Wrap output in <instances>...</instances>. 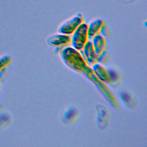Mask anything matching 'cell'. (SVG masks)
Returning <instances> with one entry per match:
<instances>
[{
	"label": "cell",
	"mask_w": 147,
	"mask_h": 147,
	"mask_svg": "<svg viewBox=\"0 0 147 147\" xmlns=\"http://www.w3.org/2000/svg\"><path fill=\"white\" fill-rule=\"evenodd\" d=\"M92 69L100 80L103 83H110V78L108 69L100 63H95L92 64Z\"/></svg>",
	"instance_id": "6"
},
{
	"label": "cell",
	"mask_w": 147,
	"mask_h": 147,
	"mask_svg": "<svg viewBox=\"0 0 147 147\" xmlns=\"http://www.w3.org/2000/svg\"><path fill=\"white\" fill-rule=\"evenodd\" d=\"M104 24L103 20L100 19H95L90 22L87 27L88 38H92L95 35L97 34Z\"/></svg>",
	"instance_id": "7"
},
{
	"label": "cell",
	"mask_w": 147,
	"mask_h": 147,
	"mask_svg": "<svg viewBox=\"0 0 147 147\" xmlns=\"http://www.w3.org/2000/svg\"><path fill=\"white\" fill-rule=\"evenodd\" d=\"M12 61V57L8 55H4L0 56V71L7 66Z\"/></svg>",
	"instance_id": "10"
},
{
	"label": "cell",
	"mask_w": 147,
	"mask_h": 147,
	"mask_svg": "<svg viewBox=\"0 0 147 147\" xmlns=\"http://www.w3.org/2000/svg\"><path fill=\"white\" fill-rule=\"evenodd\" d=\"M100 33H102V35L104 37H108L110 35V31L109 28H107V26H106L105 25H103L100 30Z\"/></svg>",
	"instance_id": "13"
},
{
	"label": "cell",
	"mask_w": 147,
	"mask_h": 147,
	"mask_svg": "<svg viewBox=\"0 0 147 147\" xmlns=\"http://www.w3.org/2000/svg\"><path fill=\"white\" fill-rule=\"evenodd\" d=\"M88 25L86 23H82L72 33L71 42L72 47L77 51L82 49L86 42L87 41Z\"/></svg>",
	"instance_id": "2"
},
{
	"label": "cell",
	"mask_w": 147,
	"mask_h": 147,
	"mask_svg": "<svg viewBox=\"0 0 147 147\" xmlns=\"http://www.w3.org/2000/svg\"><path fill=\"white\" fill-rule=\"evenodd\" d=\"M92 38V40L91 42L94 51L98 56L105 50L106 45L105 39L102 35L98 34L95 35Z\"/></svg>",
	"instance_id": "8"
},
{
	"label": "cell",
	"mask_w": 147,
	"mask_h": 147,
	"mask_svg": "<svg viewBox=\"0 0 147 147\" xmlns=\"http://www.w3.org/2000/svg\"><path fill=\"white\" fill-rule=\"evenodd\" d=\"M60 55L67 66L76 72L83 74L97 87L105 99L113 107L115 108L118 107V103L114 94L103 82L97 78L92 68L87 64L86 60L83 59L80 53L74 48L65 47L61 50Z\"/></svg>",
	"instance_id": "1"
},
{
	"label": "cell",
	"mask_w": 147,
	"mask_h": 147,
	"mask_svg": "<svg viewBox=\"0 0 147 147\" xmlns=\"http://www.w3.org/2000/svg\"><path fill=\"white\" fill-rule=\"evenodd\" d=\"M83 18L82 16L80 13L77 14L62 22L59 26L57 31L59 33L67 35L71 34L83 22Z\"/></svg>",
	"instance_id": "3"
},
{
	"label": "cell",
	"mask_w": 147,
	"mask_h": 147,
	"mask_svg": "<svg viewBox=\"0 0 147 147\" xmlns=\"http://www.w3.org/2000/svg\"><path fill=\"white\" fill-rule=\"evenodd\" d=\"M78 115L77 110L73 108L69 107L68 108L64 113L63 115V120L65 123H69L72 121Z\"/></svg>",
	"instance_id": "9"
},
{
	"label": "cell",
	"mask_w": 147,
	"mask_h": 147,
	"mask_svg": "<svg viewBox=\"0 0 147 147\" xmlns=\"http://www.w3.org/2000/svg\"><path fill=\"white\" fill-rule=\"evenodd\" d=\"M71 42V37L64 34H53L49 36L47 39V44L51 47L64 46Z\"/></svg>",
	"instance_id": "4"
},
{
	"label": "cell",
	"mask_w": 147,
	"mask_h": 147,
	"mask_svg": "<svg viewBox=\"0 0 147 147\" xmlns=\"http://www.w3.org/2000/svg\"><path fill=\"white\" fill-rule=\"evenodd\" d=\"M83 59L89 64L92 65L97 62V55L95 53L91 41H88L86 42L82 49H81Z\"/></svg>",
	"instance_id": "5"
},
{
	"label": "cell",
	"mask_w": 147,
	"mask_h": 147,
	"mask_svg": "<svg viewBox=\"0 0 147 147\" xmlns=\"http://www.w3.org/2000/svg\"><path fill=\"white\" fill-rule=\"evenodd\" d=\"M109 53L107 51L104 50L97 56V61L100 63H105L108 60Z\"/></svg>",
	"instance_id": "11"
},
{
	"label": "cell",
	"mask_w": 147,
	"mask_h": 147,
	"mask_svg": "<svg viewBox=\"0 0 147 147\" xmlns=\"http://www.w3.org/2000/svg\"><path fill=\"white\" fill-rule=\"evenodd\" d=\"M108 70L109 72V75L110 78V83L113 84L117 83L119 79V77L118 73L112 69H110Z\"/></svg>",
	"instance_id": "12"
},
{
	"label": "cell",
	"mask_w": 147,
	"mask_h": 147,
	"mask_svg": "<svg viewBox=\"0 0 147 147\" xmlns=\"http://www.w3.org/2000/svg\"><path fill=\"white\" fill-rule=\"evenodd\" d=\"M0 87H1V84H0Z\"/></svg>",
	"instance_id": "14"
}]
</instances>
